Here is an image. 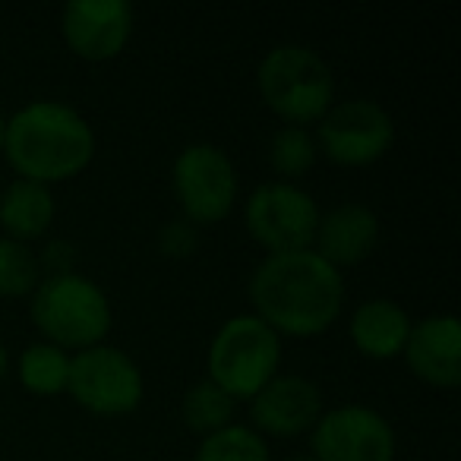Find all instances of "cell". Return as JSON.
Instances as JSON below:
<instances>
[{"mask_svg": "<svg viewBox=\"0 0 461 461\" xmlns=\"http://www.w3.org/2000/svg\"><path fill=\"white\" fill-rule=\"evenodd\" d=\"M244 221L250 238L266 247L269 257H276V253L310 250L320 224V209H316V199L301 186L278 180L250 193Z\"/></svg>", "mask_w": 461, "mask_h": 461, "instance_id": "9", "label": "cell"}, {"mask_svg": "<svg viewBox=\"0 0 461 461\" xmlns=\"http://www.w3.org/2000/svg\"><path fill=\"white\" fill-rule=\"evenodd\" d=\"M395 142V121L373 98L332 104L316 130V152L341 167H366Z\"/></svg>", "mask_w": 461, "mask_h": 461, "instance_id": "8", "label": "cell"}, {"mask_svg": "<svg viewBox=\"0 0 461 461\" xmlns=\"http://www.w3.org/2000/svg\"><path fill=\"white\" fill-rule=\"evenodd\" d=\"M263 102L291 127L322 121L335 102V77L307 45H276L257 70Z\"/></svg>", "mask_w": 461, "mask_h": 461, "instance_id": "4", "label": "cell"}, {"mask_svg": "<svg viewBox=\"0 0 461 461\" xmlns=\"http://www.w3.org/2000/svg\"><path fill=\"white\" fill-rule=\"evenodd\" d=\"M316 461H395V433L379 411L341 404L316 420Z\"/></svg>", "mask_w": 461, "mask_h": 461, "instance_id": "10", "label": "cell"}, {"mask_svg": "<svg viewBox=\"0 0 461 461\" xmlns=\"http://www.w3.org/2000/svg\"><path fill=\"white\" fill-rule=\"evenodd\" d=\"M39 259L26 244L0 238V297H26L39 288Z\"/></svg>", "mask_w": 461, "mask_h": 461, "instance_id": "20", "label": "cell"}, {"mask_svg": "<svg viewBox=\"0 0 461 461\" xmlns=\"http://www.w3.org/2000/svg\"><path fill=\"white\" fill-rule=\"evenodd\" d=\"M54 193L51 186L35 180H14L0 193V228L7 230L10 240H35L41 238L54 221Z\"/></svg>", "mask_w": 461, "mask_h": 461, "instance_id": "16", "label": "cell"}, {"mask_svg": "<svg viewBox=\"0 0 461 461\" xmlns=\"http://www.w3.org/2000/svg\"><path fill=\"white\" fill-rule=\"evenodd\" d=\"M196 461H269V446L257 429L230 423L218 433L203 436Z\"/></svg>", "mask_w": 461, "mask_h": 461, "instance_id": "19", "label": "cell"}, {"mask_svg": "<svg viewBox=\"0 0 461 461\" xmlns=\"http://www.w3.org/2000/svg\"><path fill=\"white\" fill-rule=\"evenodd\" d=\"M316 140L303 127H282L272 136L269 161L278 177H301L316 161Z\"/></svg>", "mask_w": 461, "mask_h": 461, "instance_id": "21", "label": "cell"}, {"mask_svg": "<svg viewBox=\"0 0 461 461\" xmlns=\"http://www.w3.org/2000/svg\"><path fill=\"white\" fill-rule=\"evenodd\" d=\"M4 152L23 180L60 184L89 167L95 133L77 108L64 102H32L4 127Z\"/></svg>", "mask_w": 461, "mask_h": 461, "instance_id": "2", "label": "cell"}, {"mask_svg": "<svg viewBox=\"0 0 461 461\" xmlns=\"http://www.w3.org/2000/svg\"><path fill=\"white\" fill-rule=\"evenodd\" d=\"M67 392L89 414L123 417L140 408L146 383H142V370L127 351L95 345L70 357Z\"/></svg>", "mask_w": 461, "mask_h": 461, "instance_id": "6", "label": "cell"}, {"mask_svg": "<svg viewBox=\"0 0 461 461\" xmlns=\"http://www.w3.org/2000/svg\"><path fill=\"white\" fill-rule=\"evenodd\" d=\"M180 414H184V423L193 429V433L212 436V433H218V429L230 427V417H234V398H230L228 392L218 389L212 379H203V383H196L184 395Z\"/></svg>", "mask_w": 461, "mask_h": 461, "instance_id": "18", "label": "cell"}, {"mask_svg": "<svg viewBox=\"0 0 461 461\" xmlns=\"http://www.w3.org/2000/svg\"><path fill=\"white\" fill-rule=\"evenodd\" d=\"M171 186L190 224H215L238 199V167L212 142H193L174 158Z\"/></svg>", "mask_w": 461, "mask_h": 461, "instance_id": "7", "label": "cell"}, {"mask_svg": "<svg viewBox=\"0 0 461 461\" xmlns=\"http://www.w3.org/2000/svg\"><path fill=\"white\" fill-rule=\"evenodd\" d=\"M70 379V357L60 348L39 341L20 354V383L32 395H60Z\"/></svg>", "mask_w": 461, "mask_h": 461, "instance_id": "17", "label": "cell"}, {"mask_svg": "<svg viewBox=\"0 0 461 461\" xmlns=\"http://www.w3.org/2000/svg\"><path fill=\"white\" fill-rule=\"evenodd\" d=\"M158 247L167 259H186L196 253L199 247V230L196 224H190L186 218H177V221H167L158 234Z\"/></svg>", "mask_w": 461, "mask_h": 461, "instance_id": "22", "label": "cell"}, {"mask_svg": "<svg viewBox=\"0 0 461 461\" xmlns=\"http://www.w3.org/2000/svg\"><path fill=\"white\" fill-rule=\"evenodd\" d=\"M4 373H7V348L0 341V379H4Z\"/></svg>", "mask_w": 461, "mask_h": 461, "instance_id": "24", "label": "cell"}, {"mask_svg": "<svg viewBox=\"0 0 461 461\" xmlns=\"http://www.w3.org/2000/svg\"><path fill=\"white\" fill-rule=\"evenodd\" d=\"M4 127H7V121H4V114H0V152H4Z\"/></svg>", "mask_w": 461, "mask_h": 461, "instance_id": "25", "label": "cell"}, {"mask_svg": "<svg viewBox=\"0 0 461 461\" xmlns=\"http://www.w3.org/2000/svg\"><path fill=\"white\" fill-rule=\"evenodd\" d=\"M250 303L276 335L313 339L332 329L345 303V282L316 250L276 253L250 278Z\"/></svg>", "mask_w": 461, "mask_h": 461, "instance_id": "1", "label": "cell"}, {"mask_svg": "<svg viewBox=\"0 0 461 461\" xmlns=\"http://www.w3.org/2000/svg\"><path fill=\"white\" fill-rule=\"evenodd\" d=\"M316 253L329 266H357L376 250L379 244V218L370 205L345 203L339 209L320 215L316 224Z\"/></svg>", "mask_w": 461, "mask_h": 461, "instance_id": "14", "label": "cell"}, {"mask_svg": "<svg viewBox=\"0 0 461 461\" xmlns=\"http://www.w3.org/2000/svg\"><path fill=\"white\" fill-rule=\"evenodd\" d=\"M73 259H77V253H73V247L67 244V240H51V244L45 247V253H41V263H45L48 276H70Z\"/></svg>", "mask_w": 461, "mask_h": 461, "instance_id": "23", "label": "cell"}, {"mask_svg": "<svg viewBox=\"0 0 461 461\" xmlns=\"http://www.w3.org/2000/svg\"><path fill=\"white\" fill-rule=\"evenodd\" d=\"M282 339L259 316H230L209 345V379L234 402L253 398L276 379Z\"/></svg>", "mask_w": 461, "mask_h": 461, "instance_id": "5", "label": "cell"}, {"mask_svg": "<svg viewBox=\"0 0 461 461\" xmlns=\"http://www.w3.org/2000/svg\"><path fill=\"white\" fill-rule=\"evenodd\" d=\"M32 322L48 345L60 348H86L102 345V339L111 329V303L108 294L98 288L92 278L70 272V276H48L32 291L29 303Z\"/></svg>", "mask_w": 461, "mask_h": 461, "instance_id": "3", "label": "cell"}, {"mask_svg": "<svg viewBox=\"0 0 461 461\" xmlns=\"http://www.w3.org/2000/svg\"><path fill=\"white\" fill-rule=\"evenodd\" d=\"M411 316L395 301L373 297L364 301L351 316V341L364 357L370 360H392L404 351L411 335Z\"/></svg>", "mask_w": 461, "mask_h": 461, "instance_id": "15", "label": "cell"}, {"mask_svg": "<svg viewBox=\"0 0 461 461\" xmlns=\"http://www.w3.org/2000/svg\"><path fill=\"white\" fill-rule=\"evenodd\" d=\"M404 360L420 383L455 389L461 383V322L455 316H427L411 326Z\"/></svg>", "mask_w": 461, "mask_h": 461, "instance_id": "13", "label": "cell"}, {"mask_svg": "<svg viewBox=\"0 0 461 461\" xmlns=\"http://www.w3.org/2000/svg\"><path fill=\"white\" fill-rule=\"evenodd\" d=\"M60 29L77 58L102 64L127 48L133 35V7L127 0H70L60 16Z\"/></svg>", "mask_w": 461, "mask_h": 461, "instance_id": "11", "label": "cell"}, {"mask_svg": "<svg viewBox=\"0 0 461 461\" xmlns=\"http://www.w3.org/2000/svg\"><path fill=\"white\" fill-rule=\"evenodd\" d=\"M250 417L259 433L301 436L322 417V392L303 376H276L250 398Z\"/></svg>", "mask_w": 461, "mask_h": 461, "instance_id": "12", "label": "cell"}, {"mask_svg": "<svg viewBox=\"0 0 461 461\" xmlns=\"http://www.w3.org/2000/svg\"><path fill=\"white\" fill-rule=\"evenodd\" d=\"M291 461H310V458H291Z\"/></svg>", "mask_w": 461, "mask_h": 461, "instance_id": "26", "label": "cell"}]
</instances>
